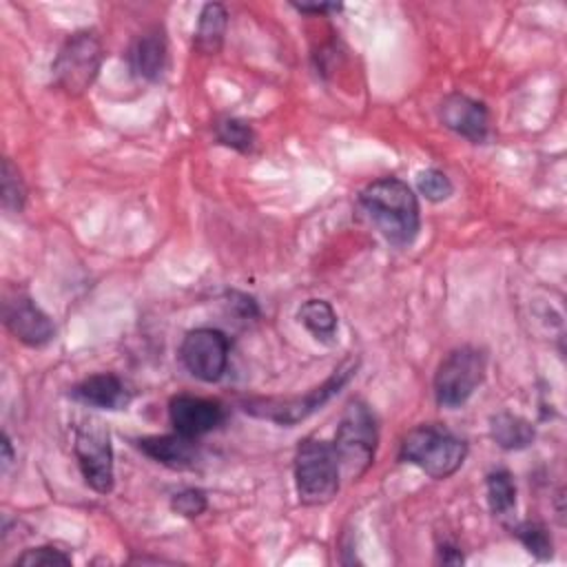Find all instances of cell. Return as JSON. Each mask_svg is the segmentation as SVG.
Here are the masks:
<instances>
[{
    "label": "cell",
    "mask_w": 567,
    "mask_h": 567,
    "mask_svg": "<svg viewBox=\"0 0 567 567\" xmlns=\"http://www.w3.org/2000/svg\"><path fill=\"white\" fill-rule=\"evenodd\" d=\"M357 368L359 357H348L332 370V374L321 385L308 390L303 396H250L241 401V410L250 416L292 427L321 410L334 394H339V390L357 374Z\"/></svg>",
    "instance_id": "2"
},
{
    "label": "cell",
    "mask_w": 567,
    "mask_h": 567,
    "mask_svg": "<svg viewBox=\"0 0 567 567\" xmlns=\"http://www.w3.org/2000/svg\"><path fill=\"white\" fill-rule=\"evenodd\" d=\"M439 560L445 565H458V563H463V554L454 545H443L439 549Z\"/></svg>",
    "instance_id": "27"
},
{
    "label": "cell",
    "mask_w": 567,
    "mask_h": 567,
    "mask_svg": "<svg viewBox=\"0 0 567 567\" xmlns=\"http://www.w3.org/2000/svg\"><path fill=\"white\" fill-rule=\"evenodd\" d=\"M514 536L523 543V547L538 560H547L554 554V543L545 525L536 520H523L514 527Z\"/></svg>",
    "instance_id": "20"
},
{
    "label": "cell",
    "mask_w": 567,
    "mask_h": 567,
    "mask_svg": "<svg viewBox=\"0 0 567 567\" xmlns=\"http://www.w3.org/2000/svg\"><path fill=\"white\" fill-rule=\"evenodd\" d=\"M416 186H419V193L430 199V202H443L452 195L454 186L450 182V177L439 171V168H425L416 175Z\"/></svg>",
    "instance_id": "23"
},
{
    "label": "cell",
    "mask_w": 567,
    "mask_h": 567,
    "mask_svg": "<svg viewBox=\"0 0 567 567\" xmlns=\"http://www.w3.org/2000/svg\"><path fill=\"white\" fill-rule=\"evenodd\" d=\"M71 396L80 401L82 405L97 408V410H124L131 403V390L113 372H97L80 381L73 390Z\"/></svg>",
    "instance_id": "13"
},
{
    "label": "cell",
    "mask_w": 567,
    "mask_h": 567,
    "mask_svg": "<svg viewBox=\"0 0 567 567\" xmlns=\"http://www.w3.org/2000/svg\"><path fill=\"white\" fill-rule=\"evenodd\" d=\"M135 443L148 458L171 470H190L195 467L199 456L195 439H188L179 432L162 434V436H144V439H137Z\"/></svg>",
    "instance_id": "14"
},
{
    "label": "cell",
    "mask_w": 567,
    "mask_h": 567,
    "mask_svg": "<svg viewBox=\"0 0 567 567\" xmlns=\"http://www.w3.org/2000/svg\"><path fill=\"white\" fill-rule=\"evenodd\" d=\"M16 565H71V556L64 554L62 549L58 547H51V545H42V547H33V549H27L24 554H20L16 558Z\"/></svg>",
    "instance_id": "25"
},
{
    "label": "cell",
    "mask_w": 567,
    "mask_h": 567,
    "mask_svg": "<svg viewBox=\"0 0 567 567\" xmlns=\"http://www.w3.org/2000/svg\"><path fill=\"white\" fill-rule=\"evenodd\" d=\"M104 60V49L95 31L71 33L53 60V80L71 97L82 95L95 82Z\"/></svg>",
    "instance_id": "6"
},
{
    "label": "cell",
    "mask_w": 567,
    "mask_h": 567,
    "mask_svg": "<svg viewBox=\"0 0 567 567\" xmlns=\"http://www.w3.org/2000/svg\"><path fill=\"white\" fill-rule=\"evenodd\" d=\"M208 507V498L199 487H184L173 494L171 509L184 518H195L204 514Z\"/></svg>",
    "instance_id": "24"
},
{
    "label": "cell",
    "mask_w": 567,
    "mask_h": 567,
    "mask_svg": "<svg viewBox=\"0 0 567 567\" xmlns=\"http://www.w3.org/2000/svg\"><path fill=\"white\" fill-rule=\"evenodd\" d=\"M487 503L494 516L507 518L516 509V483L505 467L487 474Z\"/></svg>",
    "instance_id": "19"
},
{
    "label": "cell",
    "mask_w": 567,
    "mask_h": 567,
    "mask_svg": "<svg viewBox=\"0 0 567 567\" xmlns=\"http://www.w3.org/2000/svg\"><path fill=\"white\" fill-rule=\"evenodd\" d=\"M230 341L217 328H195L186 332L179 346L184 368L204 383H215L228 368Z\"/></svg>",
    "instance_id": "9"
},
{
    "label": "cell",
    "mask_w": 567,
    "mask_h": 567,
    "mask_svg": "<svg viewBox=\"0 0 567 567\" xmlns=\"http://www.w3.org/2000/svg\"><path fill=\"white\" fill-rule=\"evenodd\" d=\"M377 443L379 430L370 405L363 403L361 399L350 401L341 414L332 441V447L341 465V476L350 481L361 478L374 463Z\"/></svg>",
    "instance_id": "4"
},
{
    "label": "cell",
    "mask_w": 567,
    "mask_h": 567,
    "mask_svg": "<svg viewBox=\"0 0 567 567\" xmlns=\"http://www.w3.org/2000/svg\"><path fill=\"white\" fill-rule=\"evenodd\" d=\"M224 405L213 399L193 396V394H177L168 403V419L175 432L199 439L224 423Z\"/></svg>",
    "instance_id": "11"
},
{
    "label": "cell",
    "mask_w": 567,
    "mask_h": 567,
    "mask_svg": "<svg viewBox=\"0 0 567 567\" xmlns=\"http://www.w3.org/2000/svg\"><path fill=\"white\" fill-rule=\"evenodd\" d=\"M295 487L301 505H326L341 487V465L332 443L308 436L295 452Z\"/></svg>",
    "instance_id": "5"
},
{
    "label": "cell",
    "mask_w": 567,
    "mask_h": 567,
    "mask_svg": "<svg viewBox=\"0 0 567 567\" xmlns=\"http://www.w3.org/2000/svg\"><path fill=\"white\" fill-rule=\"evenodd\" d=\"M13 463V450H11V441L7 436V432L2 434V470H9V465Z\"/></svg>",
    "instance_id": "28"
},
{
    "label": "cell",
    "mask_w": 567,
    "mask_h": 567,
    "mask_svg": "<svg viewBox=\"0 0 567 567\" xmlns=\"http://www.w3.org/2000/svg\"><path fill=\"white\" fill-rule=\"evenodd\" d=\"M465 454V441L439 423H423L410 430L399 450L401 461L421 467L436 481L452 476L463 465Z\"/></svg>",
    "instance_id": "3"
},
{
    "label": "cell",
    "mask_w": 567,
    "mask_h": 567,
    "mask_svg": "<svg viewBox=\"0 0 567 567\" xmlns=\"http://www.w3.org/2000/svg\"><path fill=\"white\" fill-rule=\"evenodd\" d=\"M489 436L503 450H525L534 443V425L512 412H498L489 416Z\"/></svg>",
    "instance_id": "17"
},
{
    "label": "cell",
    "mask_w": 567,
    "mask_h": 567,
    "mask_svg": "<svg viewBox=\"0 0 567 567\" xmlns=\"http://www.w3.org/2000/svg\"><path fill=\"white\" fill-rule=\"evenodd\" d=\"M0 195H2V208L7 213H20L27 202V188L20 177V171L13 166V162L7 157L2 162V177H0Z\"/></svg>",
    "instance_id": "22"
},
{
    "label": "cell",
    "mask_w": 567,
    "mask_h": 567,
    "mask_svg": "<svg viewBox=\"0 0 567 567\" xmlns=\"http://www.w3.org/2000/svg\"><path fill=\"white\" fill-rule=\"evenodd\" d=\"M73 452L86 485L97 494H109L113 489V445L109 427L95 416H84L75 427Z\"/></svg>",
    "instance_id": "8"
},
{
    "label": "cell",
    "mask_w": 567,
    "mask_h": 567,
    "mask_svg": "<svg viewBox=\"0 0 567 567\" xmlns=\"http://www.w3.org/2000/svg\"><path fill=\"white\" fill-rule=\"evenodd\" d=\"M359 204L377 230L394 246H410L421 228L414 190L399 177H381L359 193Z\"/></svg>",
    "instance_id": "1"
},
{
    "label": "cell",
    "mask_w": 567,
    "mask_h": 567,
    "mask_svg": "<svg viewBox=\"0 0 567 567\" xmlns=\"http://www.w3.org/2000/svg\"><path fill=\"white\" fill-rule=\"evenodd\" d=\"M4 326L9 332L31 348H42L55 337V326L49 315L24 292L7 297L2 306Z\"/></svg>",
    "instance_id": "10"
},
{
    "label": "cell",
    "mask_w": 567,
    "mask_h": 567,
    "mask_svg": "<svg viewBox=\"0 0 567 567\" xmlns=\"http://www.w3.org/2000/svg\"><path fill=\"white\" fill-rule=\"evenodd\" d=\"M297 319L321 343L332 346L337 337V312L326 299H308L301 303Z\"/></svg>",
    "instance_id": "18"
},
{
    "label": "cell",
    "mask_w": 567,
    "mask_h": 567,
    "mask_svg": "<svg viewBox=\"0 0 567 567\" xmlns=\"http://www.w3.org/2000/svg\"><path fill=\"white\" fill-rule=\"evenodd\" d=\"M228 27V11L219 2H208L199 11L197 29H195V51L202 55H215L221 51L224 35Z\"/></svg>",
    "instance_id": "16"
},
{
    "label": "cell",
    "mask_w": 567,
    "mask_h": 567,
    "mask_svg": "<svg viewBox=\"0 0 567 567\" xmlns=\"http://www.w3.org/2000/svg\"><path fill=\"white\" fill-rule=\"evenodd\" d=\"M215 135L224 146H230L239 153H252L255 148V131L248 122L237 117H226L215 124Z\"/></svg>",
    "instance_id": "21"
},
{
    "label": "cell",
    "mask_w": 567,
    "mask_h": 567,
    "mask_svg": "<svg viewBox=\"0 0 567 567\" xmlns=\"http://www.w3.org/2000/svg\"><path fill=\"white\" fill-rule=\"evenodd\" d=\"M439 120L445 128L474 144H483L489 137V113L485 104L465 93H450L439 106Z\"/></svg>",
    "instance_id": "12"
},
{
    "label": "cell",
    "mask_w": 567,
    "mask_h": 567,
    "mask_svg": "<svg viewBox=\"0 0 567 567\" xmlns=\"http://www.w3.org/2000/svg\"><path fill=\"white\" fill-rule=\"evenodd\" d=\"M487 357L474 346L454 348L436 368L434 396L441 408H461L483 383Z\"/></svg>",
    "instance_id": "7"
},
{
    "label": "cell",
    "mask_w": 567,
    "mask_h": 567,
    "mask_svg": "<svg viewBox=\"0 0 567 567\" xmlns=\"http://www.w3.org/2000/svg\"><path fill=\"white\" fill-rule=\"evenodd\" d=\"M295 9L297 11H301V13H317V16H323V13H328V11H339L341 9V4H334V2H319V4H295Z\"/></svg>",
    "instance_id": "26"
},
{
    "label": "cell",
    "mask_w": 567,
    "mask_h": 567,
    "mask_svg": "<svg viewBox=\"0 0 567 567\" xmlns=\"http://www.w3.org/2000/svg\"><path fill=\"white\" fill-rule=\"evenodd\" d=\"M131 71L142 80H157L166 66V40L159 31L140 35L128 49Z\"/></svg>",
    "instance_id": "15"
}]
</instances>
